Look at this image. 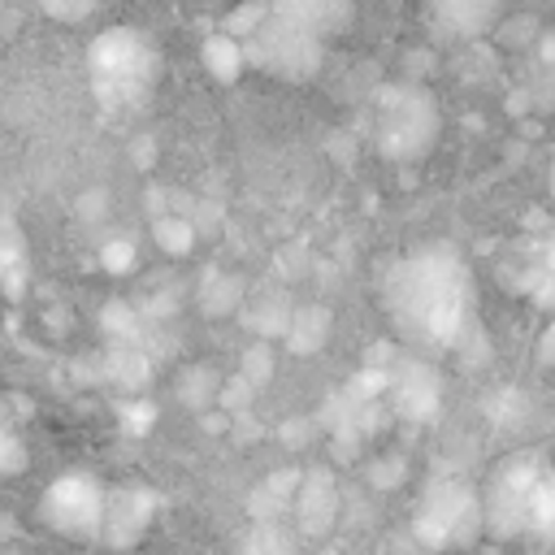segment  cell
<instances>
[{"label":"cell","instance_id":"obj_1","mask_svg":"<svg viewBox=\"0 0 555 555\" xmlns=\"http://www.w3.org/2000/svg\"><path fill=\"white\" fill-rule=\"evenodd\" d=\"M386 308L408 338L425 347H455L468 334L473 308L468 264L447 243L416 247L386 278Z\"/></svg>","mask_w":555,"mask_h":555},{"label":"cell","instance_id":"obj_2","mask_svg":"<svg viewBox=\"0 0 555 555\" xmlns=\"http://www.w3.org/2000/svg\"><path fill=\"white\" fill-rule=\"evenodd\" d=\"M438 130H442V113H438V100L403 78V82H386L373 100V143L386 160H425L438 143Z\"/></svg>","mask_w":555,"mask_h":555},{"label":"cell","instance_id":"obj_3","mask_svg":"<svg viewBox=\"0 0 555 555\" xmlns=\"http://www.w3.org/2000/svg\"><path fill=\"white\" fill-rule=\"evenodd\" d=\"M91 82L113 108L143 100L156 82V48L130 26H108L91 43Z\"/></svg>","mask_w":555,"mask_h":555},{"label":"cell","instance_id":"obj_4","mask_svg":"<svg viewBox=\"0 0 555 555\" xmlns=\"http://www.w3.org/2000/svg\"><path fill=\"white\" fill-rule=\"evenodd\" d=\"M412 529L425 546L434 551H460L468 542H477L486 533V516H481V490L460 481V477H442L425 490Z\"/></svg>","mask_w":555,"mask_h":555},{"label":"cell","instance_id":"obj_5","mask_svg":"<svg viewBox=\"0 0 555 555\" xmlns=\"http://www.w3.org/2000/svg\"><path fill=\"white\" fill-rule=\"evenodd\" d=\"M243 52H247V61L264 65L269 74L286 78V82H304L321 69V39H312L308 30H299L273 13H264L256 35L243 43Z\"/></svg>","mask_w":555,"mask_h":555},{"label":"cell","instance_id":"obj_6","mask_svg":"<svg viewBox=\"0 0 555 555\" xmlns=\"http://www.w3.org/2000/svg\"><path fill=\"white\" fill-rule=\"evenodd\" d=\"M104 486L87 473H69L61 481L48 486L43 494V520L56 533L69 538H100V520H104Z\"/></svg>","mask_w":555,"mask_h":555},{"label":"cell","instance_id":"obj_7","mask_svg":"<svg viewBox=\"0 0 555 555\" xmlns=\"http://www.w3.org/2000/svg\"><path fill=\"white\" fill-rule=\"evenodd\" d=\"M386 395L395 403V412L403 421H429L442 403V377L429 360H416V356H399L390 369H386Z\"/></svg>","mask_w":555,"mask_h":555},{"label":"cell","instance_id":"obj_8","mask_svg":"<svg viewBox=\"0 0 555 555\" xmlns=\"http://www.w3.org/2000/svg\"><path fill=\"white\" fill-rule=\"evenodd\" d=\"M338 481L330 468H308L299 473V486H295V499H291V516H295V529L299 538L308 542H321L334 533L338 525Z\"/></svg>","mask_w":555,"mask_h":555},{"label":"cell","instance_id":"obj_9","mask_svg":"<svg viewBox=\"0 0 555 555\" xmlns=\"http://www.w3.org/2000/svg\"><path fill=\"white\" fill-rule=\"evenodd\" d=\"M264 4H269L273 17L308 30L321 43L343 35L351 26V17H356V0H264Z\"/></svg>","mask_w":555,"mask_h":555},{"label":"cell","instance_id":"obj_10","mask_svg":"<svg viewBox=\"0 0 555 555\" xmlns=\"http://www.w3.org/2000/svg\"><path fill=\"white\" fill-rule=\"evenodd\" d=\"M152 520V494L139 486L126 490H108L104 494V520H100V542L108 546H130L139 542V533Z\"/></svg>","mask_w":555,"mask_h":555},{"label":"cell","instance_id":"obj_11","mask_svg":"<svg viewBox=\"0 0 555 555\" xmlns=\"http://www.w3.org/2000/svg\"><path fill=\"white\" fill-rule=\"evenodd\" d=\"M434 22L455 39H481L499 26L503 0H429Z\"/></svg>","mask_w":555,"mask_h":555},{"label":"cell","instance_id":"obj_12","mask_svg":"<svg viewBox=\"0 0 555 555\" xmlns=\"http://www.w3.org/2000/svg\"><path fill=\"white\" fill-rule=\"evenodd\" d=\"M286 347L291 351H299V356H308V351H317L325 338H330V312L321 308V304H312V308H295L291 312V321H286Z\"/></svg>","mask_w":555,"mask_h":555},{"label":"cell","instance_id":"obj_13","mask_svg":"<svg viewBox=\"0 0 555 555\" xmlns=\"http://www.w3.org/2000/svg\"><path fill=\"white\" fill-rule=\"evenodd\" d=\"M204 65H208V74L217 78V82H234L238 74H243V65H247V52H243V43L234 39V35H212L208 43H204Z\"/></svg>","mask_w":555,"mask_h":555},{"label":"cell","instance_id":"obj_14","mask_svg":"<svg viewBox=\"0 0 555 555\" xmlns=\"http://www.w3.org/2000/svg\"><path fill=\"white\" fill-rule=\"evenodd\" d=\"M243 291H247L243 278H234V273H212V282H204L199 304H204L208 317H230V312H243V304H247Z\"/></svg>","mask_w":555,"mask_h":555},{"label":"cell","instance_id":"obj_15","mask_svg":"<svg viewBox=\"0 0 555 555\" xmlns=\"http://www.w3.org/2000/svg\"><path fill=\"white\" fill-rule=\"evenodd\" d=\"M178 395H182V403H191V408H212V403L221 399V386H217V377H212L208 369H191V373H182Z\"/></svg>","mask_w":555,"mask_h":555},{"label":"cell","instance_id":"obj_16","mask_svg":"<svg viewBox=\"0 0 555 555\" xmlns=\"http://www.w3.org/2000/svg\"><path fill=\"white\" fill-rule=\"evenodd\" d=\"M156 238H160L165 251L186 256V251L195 247V225H191L186 217H160V221H156Z\"/></svg>","mask_w":555,"mask_h":555},{"label":"cell","instance_id":"obj_17","mask_svg":"<svg viewBox=\"0 0 555 555\" xmlns=\"http://www.w3.org/2000/svg\"><path fill=\"white\" fill-rule=\"evenodd\" d=\"M494 35H499V43H503V48H529V43H538V22H533L529 13L499 17Z\"/></svg>","mask_w":555,"mask_h":555},{"label":"cell","instance_id":"obj_18","mask_svg":"<svg viewBox=\"0 0 555 555\" xmlns=\"http://www.w3.org/2000/svg\"><path fill=\"white\" fill-rule=\"evenodd\" d=\"M369 481H373L377 490H395V486L403 481V455H377V460L369 464Z\"/></svg>","mask_w":555,"mask_h":555},{"label":"cell","instance_id":"obj_19","mask_svg":"<svg viewBox=\"0 0 555 555\" xmlns=\"http://www.w3.org/2000/svg\"><path fill=\"white\" fill-rule=\"evenodd\" d=\"M52 22H82L95 13V0H39Z\"/></svg>","mask_w":555,"mask_h":555},{"label":"cell","instance_id":"obj_20","mask_svg":"<svg viewBox=\"0 0 555 555\" xmlns=\"http://www.w3.org/2000/svg\"><path fill=\"white\" fill-rule=\"evenodd\" d=\"M22 464H26L22 438L9 434V429H0V473H22Z\"/></svg>","mask_w":555,"mask_h":555},{"label":"cell","instance_id":"obj_21","mask_svg":"<svg viewBox=\"0 0 555 555\" xmlns=\"http://www.w3.org/2000/svg\"><path fill=\"white\" fill-rule=\"evenodd\" d=\"M130 264H134V243L130 238H117V243L104 247V269L108 273H126Z\"/></svg>","mask_w":555,"mask_h":555},{"label":"cell","instance_id":"obj_22","mask_svg":"<svg viewBox=\"0 0 555 555\" xmlns=\"http://www.w3.org/2000/svg\"><path fill=\"white\" fill-rule=\"evenodd\" d=\"M538 356H542V364H546V369H555V321H551V330L542 334V343H538Z\"/></svg>","mask_w":555,"mask_h":555}]
</instances>
